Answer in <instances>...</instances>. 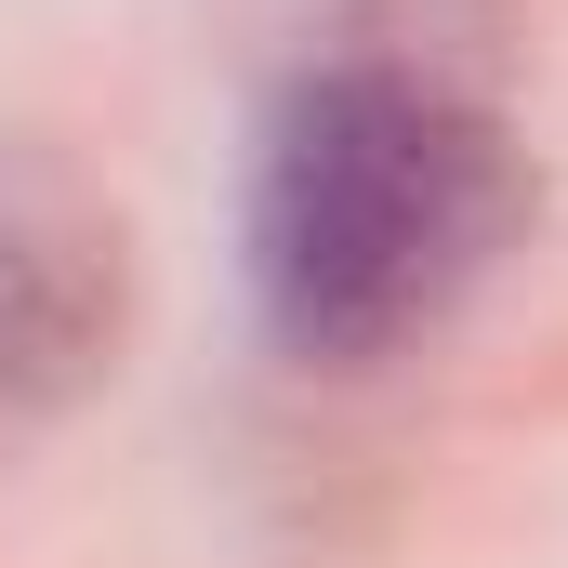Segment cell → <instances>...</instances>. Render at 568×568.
<instances>
[{"label":"cell","instance_id":"6da1fadb","mask_svg":"<svg viewBox=\"0 0 568 568\" xmlns=\"http://www.w3.org/2000/svg\"><path fill=\"white\" fill-rule=\"evenodd\" d=\"M516 133L424 53H317L252 159V291L291 357L371 371L503 265Z\"/></svg>","mask_w":568,"mask_h":568},{"label":"cell","instance_id":"7a4b0ae2","mask_svg":"<svg viewBox=\"0 0 568 568\" xmlns=\"http://www.w3.org/2000/svg\"><path fill=\"white\" fill-rule=\"evenodd\" d=\"M120 344V265L93 225L0 212V436L67 410Z\"/></svg>","mask_w":568,"mask_h":568}]
</instances>
